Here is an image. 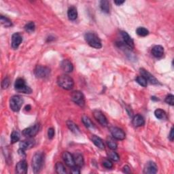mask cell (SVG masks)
Here are the masks:
<instances>
[{
  "label": "cell",
  "instance_id": "f35d334b",
  "mask_svg": "<svg viewBox=\"0 0 174 174\" xmlns=\"http://www.w3.org/2000/svg\"><path fill=\"white\" fill-rule=\"evenodd\" d=\"M71 173L73 174H79L80 173V167L77 165L71 167Z\"/></svg>",
  "mask_w": 174,
  "mask_h": 174
},
{
  "label": "cell",
  "instance_id": "277c9868",
  "mask_svg": "<svg viewBox=\"0 0 174 174\" xmlns=\"http://www.w3.org/2000/svg\"><path fill=\"white\" fill-rule=\"evenodd\" d=\"M23 99L20 95H14L10 99V108L14 112L20 111L23 104Z\"/></svg>",
  "mask_w": 174,
  "mask_h": 174
},
{
  "label": "cell",
  "instance_id": "1f68e13d",
  "mask_svg": "<svg viewBox=\"0 0 174 174\" xmlns=\"http://www.w3.org/2000/svg\"><path fill=\"white\" fill-rule=\"evenodd\" d=\"M136 33L137 35L141 36V37H146L149 34V31L144 27H140L136 29Z\"/></svg>",
  "mask_w": 174,
  "mask_h": 174
},
{
  "label": "cell",
  "instance_id": "ffe728a7",
  "mask_svg": "<svg viewBox=\"0 0 174 174\" xmlns=\"http://www.w3.org/2000/svg\"><path fill=\"white\" fill-rule=\"evenodd\" d=\"M152 54L156 58H161L164 54V48L160 45H157L152 48Z\"/></svg>",
  "mask_w": 174,
  "mask_h": 174
},
{
  "label": "cell",
  "instance_id": "4fadbf2b",
  "mask_svg": "<svg viewBox=\"0 0 174 174\" xmlns=\"http://www.w3.org/2000/svg\"><path fill=\"white\" fill-rule=\"evenodd\" d=\"M62 158L64 162H65V163L70 168L76 165L74 156L71 153H69V152H63L62 154Z\"/></svg>",
  "mask_w": 174,
  "mask_h": 174
},
{
  "label": "cell",
  "instance_id": "60d3db41",
  "mask_svg": "<svg viewBox=\"0 0 174 174\" xmlns=\"http://www.w3.org/2000/svg\"><path fill=\"white\" fill-rule=\"evenodd\" d=\"M174 139V133H173V127H172L171 129L169 135V139L170 140L171 142H173Z\"/></svg>",
  "mask_w": 174,
  "mask_h": 174
},
{
  "label": "cell",
  "instance_id": "ee69618b",
  "mask_svg": "<svg viewBox=\"0 0 174 174\" xmlns=\"http://www.w3.org/2000/svg\"><path fill=\"white\" fill-rule=\"evenodd\" d=\"M124 1H114V4H117V6H120L123 4H124Z\"/></svg>",
  "mask_w": 174,
  "mask_h": 174
},
{
  "label": "cell",
  "instance_id": "9a60e30c",
  "mask_svg": "<svg viewBox=\"0 0 174 174\" xmlns=\"http://www.w3.org/2000/svg\"><path fill=\"white\" fill-rule=\"evenodd\" d=\"M35 144V141L33 139V137H31V138H27V139L20 142L19 143V147L20 148L24 150H26L32 148Z\"/></svg>",
  "mask_w": 174,
  "mask_h": 174
},
{
  "label": "cell",
  "instance_id": "8992f818",
  "mask_svg": "<svg viewBox=\"0 0 174 174\" xmlns=\"http://www.w3.org/2000/svg\"><path fill=\"white\" fill-rule=\"evenodd\" d=\"M39 128H40V125H39V123L35 124L29 127H27L23 131V135L25 137H27V138H31V137L35 136L38 133Z\"/></svg>",
  "mask_w": 174,
  "mask_h": 174
},
{
  "label": "cell",
  "instance_id": "8fae6325",
  "mask_svg": "<svg viewBox=\"0 0 174 174\" xmlns=\"http://www.w3.org/2000/svg\"><path fill=\"white\" fill-rule=\"evenodd\" d=\"M158 172V167L154 162L148 161L146 163L144 169H143V173L146 174H154Z\"/></svg>",
  "mask_w": 174,
  "mask_h": 174
},
{
  "label": "cell",
  "instance_id": "484cf974",
  "mask_svg": "<svg viewBox=\"0 0 174 174\" xmlns=\"http://www.w3.org/2000/svg\"><path fill=\"white\" fill-rule=\"evenodd\" d=\"M106 142L108 146V147L109 148V149L112 150H115L117 149L118 147L117 143L115 142L114 138L113 137H108L106 139Z\"/></svg>",
  "mask_w": 174,
  "mask_h": 174
},
{
  "label": "cell",
  "instance_id": "ab89813d",
  "mask_svg": "<svg viewBox=\"0 0 174 174\" xmlns=\"http://www.w3.org/2000/svg\"><path fill=\"white\" fill-rule=\"evenodd\" d=\"M54 136V129L53 128H50L48 130V139H53V137Z\"/></svg>",
  "mask_w": 174,
  "mask_h": 174
},
{
  "label": "cell",
  "instance_id": "ac0fdd59",
  "mask_svg": "<svg viewBox=\"0 0 174 174\" xmlns=\"http://www.w3.org/2000/svg\"><path fill=\"white\" fill-rule=\"evenodd\" d=\"M61 68L65 73H70L74 70V65L68 59H64L61 63Z\"/></svg>",
  "mask_w": 174,
  "mask_h": 174
},
{
  "label": "cell",
  "instance_id": "d6986e66",
  "mask_svg": "<svg viewBox=\"0 0 174 174\" xmlns=\"http://www.w3.org/2000/svg\"><path fill=\"white\" fill-rule=\"evenodd\" d=\"M132 123L133 126L135 127H142L145 124V120L141 114H136L133 118Z\"/></svg>",
  "mask_w": 174,
  "mask_h": 174
},
{
  "label": "cell",
  "instance_id": "7402d4cb",
  "mask_svg": "<svg viewBox=\"0 0 174 174\" xmlns=\"http://www.w3.org/2000/svg\"><path fill=\"white\" fill-rule=\"evenodd\" d=\"M67 126H68V129L71 131L73 133L75 134V135H78L79 134H80V129H79V127L77 126V124H75L74 122L68 120L67 122Z\"/></svg>",
  "mask_w": 174,
  "mask_h": 174
},
{
  "label": "cell",
  "instance_id": "f6af8a7d",
  "mask_svg": "<svg viewBox=\"0 0 174 174\" xmlns=\"http://www.w3.org/2000/svg\"><path fill=\"white\" fill-rule=\"evenodd\" d=\"M31 109V106H30V105L26 106V107H25V110H26V111H29Z\"/></svg>",
  "mask_w": 174,
  "mask_h": 174
},
{
  "label": "cell",
  "instance_id": "f546056e",
  "mask_svg": "<svg viewBox=\"0 0 174 174\" xmlns=\"http://www.w3.org/2000/svg\"><path fill=\"white\" fill-rule=\"evenodd\" d=\"M0 21H1V23L3 26H4L5 27H10L13 26V23L12 21L8 19V18L4 16H1L0 17Z\"/></svg>",
  "mask_w": 174,
  "mask_h": 174
},
{
  "label": "cell",
  "instance_id": "2e32d148",
  "mask_svg": "<svg viewBox=\"0 0 174 174\" xmlns=\"http://www.w3.org/2000/svg\"><path fill=\"white\" fill-rule=\"evenodd\" d=\"M23 42V36L19 33H15L12 36V47L17 49Z\"/></svg>",
  "mask_w": 174,
  "mask_h": 174
},
{
  "label": "cell",
  "instance_id": "83f0119b",
  "mask_svg": "<svg viewBox=\"0 0 174 174\" xmlns=\"http://www.w3.org/2000/svg\"><path fill=\"white\" fill-rule=\"evenodd\" d=\"M82 121L85 125V127L88 128V129H94V124L93 122L91 121V118L87 117V116H83V117H82Z\"/></svg>",
  "mask_w": 174,
  "mask_h": 174
},
{
  "label": "cell",
  "instance_id": "8d00e7d4",
  "mask_svg": "<svg viewBox=\"0 0 174 174\" xmlns=\"http://www.w3.org/2000/svg\"><path fill=\"white\" fill-rule=\"evenodd\" d=\"M103 166L106 169H112L113 167L112 162L109 159H105L103 161Z\"/></svg>",
  "mask_w": 174,
  "mask_h": 174
},
{
  "label": "cell",
  "instance_id": "7c38bea8",
  "mask_svg": "<svg viewBox=\"0 0 174 174\" xmlns=\"http://www.w3.org/2000/svg\"><path fill=\"white\" fill-rule=\"evenodd\" d=\"M139 70H140V74H141V75L143 76V77H144L146 79V80L150 82L152 84H159V82H158L157 79L153 75H152L150 73L148 72L147 70H146L143 68H141Z\"/></svg>",
  "mask_w": 174,
  "mask_h": 174
},
{
  "label": "cell",
  "instance_id": "836d02e7",
  "mask_svg": "<svg viewBox=\"0 0 174 174\" xmlns=\"http://www.w3.org/2000/svg\"><path fill=\"white\" fill-rule=\"evenodd\" d=\"M35 23L32 22V21H31V22H29L28 23H27L25 25V31L28 33H33L35 31Z\"/></svg>",
  "mask_w": 174,
  "mask_h": 174
},
{
  "label": "cell",
  "instance_id": "30bf717a",
  "mask_svg": "<svg viewBox=\"0 0 174 174\" xmlns=\"http://www.w3.org/2000/svg\"><path fill=\"white\" fill-rule=\"evenodd\" d=\"M109 131L112 137L117 140H124L126 137V134L123 129L117 127H111L109 128Z\"/></svg>",
  "mask_w": 174,
  "mask_h": 174
},
{
  "label": "cell",
  "instance_id": "4316f807",
  "mask_svg": "<svg viewBox=\"0 0 174 174\" xmlns=\"http://www.w3.org/2000/svg\"><path fill=\"white\" fill-rule=\"evenodd\" d=\"M154 116L156 118L159 119V120H165L167 118L166 112L160 108L157 109L154 111Z\"/></svg>",
  "mask_w": 174,
  "mask_h": 174
},
{
  "label": "cell",
  "instance_id": "ba28073f",
  "mask_svg": "<svg viewBox=\"0 0 174 174\" xmlns=\"http://www.w3.org/2000/svg\"><path fill=\"white\" fill-rule=\"evenodd\" d=\"M50 69L45 66L38 65L34 70V74L38 78H46L50 76Z\"/></svg>",
  "mask_w": 174,
  "mask_h": 174
},
{
  "label": "cell",
  "instance_id": "4dcf8cb0",
  "mask_svg": "<svg viewBox=\"0 0 174 174\" xmlns=\"http://www.w3.org/2000/svg\"><path fill=\"white\" fill-rule=\"evenodd\" d=\"M20 135L17 131H13V133H12L10 136L11 143H17V142H19L20 140Z\"/></svg>",
  "mask_w": 174,
  "mask_h": 174
},
{
  "label": "cell",
  "instance_id": "74e56055",
  "mask_svg": "<svg viewBox=\"0 0 174 174\" xmlns=\"http://www.w3.org/2000/svg\"><path fill=\"white\" fill-rule=\"evenodd\" d=\"M9 85H10V80H9L8 78H5L2 82V89H6V88H7L9 87Z\"/></svg>",
  "mask_w": 174,
  "mask_h": 174
},
{
  "label": "cell",
  "instance_id": "d590c367",
  "mask_svg": "<svg viewBox=\"0 0 174 174\" xmlns=\"http://www.w3.org/2000/svg\"><path fill=\"white\" fill-rule=\"evenodd\" d=\"M174 96L173 94H168V95L165 98V102L167 103V104H169L170 106H173L174 105Z\"/></svg>",
  "mask_w": 174,
  "mask_h": 174
},
{
  "label": "cell",
  "instance_id": "bcb514c9",
  "mask_svg": "<svg viewBox=\"0 0 174 174\" xmlns=\"http://www.w3.org/2000/svg\"><path fill=\"white\" fill-rule=\"evenodd\" d=\"M152 100H156V101H158L159 99H158V98H157V97H152Z\"/></svg>",
  "mask_w": 174,
  "mask_h": 174
},
{
  "label": "cell",
  "instance_id": "e0dca14e",
  "mask_svg": "<svg viewBox=\"0 0 174 174\" xmlns=\"http://www.w3.org/2000/svg\"><path fill=\"white\" fill-rule=\"evenodd\" d=\"M28 165L25 160H21L16 165V172L19 174H25L27 173Z\"/></svg>",
  "mask_w": 174,
  "mask_h": 174
},
{
  "label": "cell",
  "instance_id": "3957f363",
  "mask_svg": "<svg viewBox=\"0 0 174 174\" xmlns=\"http://www.w3.org/2000/svg\"><path fill=\"white\" fill-rule=\"evenodd\" d=\"M84 39L90 46L97 48V49L102 48V41L95 33L92 32L86 33L84 35Z\"/></svg>",
  "mask_w": 174,
  "mask_h": 174
},
{
  "label": "cell",
  "instance_id": "cb8c5ba5",
  "mask_svg": "<svg viewBox=\"0 0 174 174\" xmlns=\"http://www.w3.org/2000/svg\"><path fill=\"white\" fill-rule=\"evenodd\" d=\"M68 17L69 18V19L71 20H74L77 19V17H78L77 9L74 6L70 7L68 9Z\"/></svg>",
  "mask_w": 174,
  "mask_h": 174
},
{
  "label": "cell",
  "instance_id": "52a82bcc",
  "mask_svg": "<svg viewBox=\"0 0 174 174\" xmlns=\"http://www.w3.org/2000/svg\"><path fill=\"white\" fill-rule=\"evenodd\" d=\"M71 97L73 102L76 104H77L80 107H83L85 106V98L83 93L79 91H75L71 94Z\"/></svg>",
  "mask_w": 174,
  "mask_h": 174
},
{
  "label": "cell",
  "instance_id": "d4e9b609",
  "mask_svg": "<svg viewBox=\"0 0 174 174\" xmlns=\"http://www.w3.org/2000/svg\"><path fill=\"white\" fill-rule=\"evenodd\" d=\"M100 8L103 13H109L110 10V5L109 2L107 0H102L100 2Z\"/></svg>",
  "mask_w": 174,
  "mask_h": 174
},
{
  "label": "cell",
  "instance_id": "6da1fadb",
  "mask_svg": "<svg viewBox=\"0 0 174 174\" xmlns=\"http://www.w3.org/2000/svg\"><path fill=\"white\" fill-rule=\"evenodd\" d=\"M44 162V154L42 152H37L33 155L31 162L33 171L35 173H38L42 169Z\"/></svg>",
  "mask_w": 174,
  "mask_h": 174
},
{
  "label": "cell",
  "instance_id": "d6a6232c",
  "mask_svg": "<svg viewBox=\"0 0 174 174\" xmlns=\"http://www.w3.org/2000/svg\"><path fill=\"white\" fill-rule=\"evenodd\" d=\"M136 82L138 83L140 86H142L143 87H146L148 85V81L146 80V79L143 77L142 76H138L135 79Z\"/></svg>",
  "mask_w": 174,
  "mask_h": 174
},
{
  "label": "cell",
  "instance_id": "603a6c76",
  "mask_svg": "<svg viewBox=\"0 0 174 174\" xmlns=\"http://www.w3.org/2000/svg\"><path fill=\"white\" fill-rule=\"evenodd\" d=\"M74 162L75 165L80 167H82L84 165V161L83 156L80 153H76L74 155Z\"/></svg>",
  "mask_w": 174,
  "mask_h": 174
},
{
  "label": "cell",
  "instance_id": "9c48e42d",
  "mask_svg": "<svg viewBox=\"0 0 174 174\" xmlns=\"http://www.w3.org/2000/svg\"><path fill=\"white\" fill-rule=\"evenodd\" d=\"M93 117L95 118V120L103 127H107L108 124V119L106 117V116L103 114V113L100 111L95 109L93 111Z\"/></svg>",
  "mask_w": 174,
  "mask_h": 174
},
{
  "label": "cell",
  "instance_id": "e575fe53",
  "mask_svg": "<svg viewBox=\"0 0 174 174\" xmlns=\"http://www.w3.org/2000/svg\"><path fill=\"white\" fill-rule=\"evenodd\" d=\"M108 157L109 159H111L114 161H118L120 159V157L119 155L117 153V152H114V150H112L108 152Z\"/></svg>",
  "mask_w": 174,
  "mask_h": 174
},
{
  "label": "cell",
  "instance_id": "7bdbcfd3",
  "mask_svg": "<svg viewBox=\"0 0 174 174\" xmlns=\"http://www.w3.org/2000/svg\"><path fill=\"white\" fill-rule=\"evenodd\" d=\"M123 172L125 173H131V168L128 165H125L123 167Z\"/></svg>",
  "mask_w": 174,
  "mask_h": 174
},
{
  "label": "cell",
  "instance_id": "5bb4252c",
  "mask_svg": "<svg viewBox=\"0 0 174 174\" xmlns=\"http://www.w3.org/2000/svg\"><path fill=\"white\" fill-rule=\"evenodd\" d=\"M122 38L123 39V44L126 45V46L129 49H133L134 48V42L131 36L128 34L126 31H121L120 33Z\"/></svg>",
  "mask_w": 174,
  "mask_h": 174
},
{
  "label": "cell",
  "instance_id": "b9f144b4",
  "mask_svg": "<svg viewBox=\"0 0 174 174\" xmlns=\"http://www.w3.org/2000/svg\"><path fill=\"white\" fill-rule=\"evenodd\" d=\"M18 152H19V154L20 156V157H23V158H25L26 154H25V150H24L20 148V149L19 150V151H18Z\"/></svg>",
  "mask_w": 174,
  "mask_h": 174
},
{
  "label": "cell",
  "instance_id": "7a4b0ae2",
  "mask_svg": "<svg viewBox=\"0 0 174 174\" xmlns=\"http://www.w3.org/2000/svg\"><path fill=\"white\" fill-rule=\"evenodd\" d=\"M57 84L65 90H72L74 87V81L72 77L67 74H62L57 78Z\"/></svg>",
  "mask_w": 174,
  "mask_h": 174
},
{
  "label": "cell",
  "instance_id": "5b68a950",
  "mask_svg": "<svg viewBox=\"0 0 174 174\" xmlns=\"http://www.w3.org/2000/svg\"><path fill=\"white\" fill-rule=\"evenodd\" d=\"M14 88L17 91L20 93H25V94H31L32 93L31 88L27 86L25 83V81L23 78H18L15 81Z\"/></svg>",
  "mask_w": 174,
  "mask_h": 174
},
{
  "label": "cell",
  "instance_id": "f1b7e54d",
  "mask_svg": "<svg viewBox=\"0 0 174 174\" xmlns=\"http://www.w3.org/2000/svg\"><path fill=\"white\" fill-rule=\"evenodd\" d=\"M56 172L59 174H65L67 173L65 167H64L63 164L61 162H57L55 165Z\"/></svg>",
  "mask_w": 174,
  "mask_h": 174
},
{
  "label": "cell",
  "instance_id": "44dd1931",
  "mask_svg": "<svg viewBox=\"0 0 174 174\" xmlns=\"http://www.w3.org/2000/svg\"><path fill=\"white\" fill-rule=\"evenodd\" d=\"M91 140H92L93 143L95 145L97 148L100 150H104L105 149V144L103 143V140L97 135H92L91 137Z\"/></svg>",
  "mask_w": 174,
  "mask_h": 174
}]
</instances>
